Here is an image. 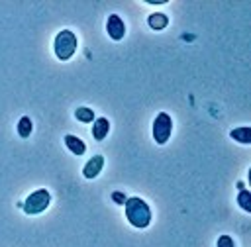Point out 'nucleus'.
Listing matches in <instances>:
<instances>
[{
	"instance_id": "obj_10",
	"label": "nucleus",
	"mask_w": 251,
	"mask_h": 247,
	"mask_svg": "<svg viewBox=\"0 0 251 247\" xmlns=\"http://www.w3.org/2000/svg\"><path fill=\"white\" fill-rule=\"evenodd\" d=\"M16 131H18L20 137H29L31 131H33V122H31V118H29V116H22L20 122H18V125H16Z\"/></svg>"
},
{
	"instance_id": "obj_14",
	"label": "nucleus",
	"mask_w": 251,
	"mask_h": 247,
	"mask_svg": "<svg viewBox=\"0 0 251 247\" xmlns=\"http://www.w3.org/2000/svg\"><path fill=\"white\" fill-rule=\"evenodd\" d=\"M218 247H235V243L229 235H220L218 237Z\"/></svg>"
},
{
	"instance_id": "obj_3",
	"label": "nucleus",
	"mask_w": 251,
	"mask_h": 247,
	"mask_svg": "<svg viewBox=\"0 0 251 247\" xmlns=\"http://www.w3.org/2000/svg\"><path fill=\"white\" fill-rule=\"evenodd\" d=\"M49 204H51V194H49L45 188H39V190L31 192V194L24 200L22 208H24V212H25L27 216H35V214H41L43 210H47Z\"/></svg>"
},
{
	"instance_id": "obj_8",
	"label": "nucleus",
	"mask_w": 251,
	"mask_h": 247,
	"mask_svg": "<svg viewBox=\"0 0 251 247\" xmlns=\"http://www.w3.org/2000/svg\"><path fill=\"white\" fill-rule=\"evenodd\" d=\"M108 131H110V122H108V118H104V116L94 118V122H92V137H94L96 141H102V139L108 135Z\"/></svg>"
},
{
	"instance_id": "obj_9",
	"label": "nucleus",
	"mask_w": 251,
	"mask_h": 247,
	"mask_svg": "<svg viewBox=\"0 0 251 247\" xmlns=\"http://www.w3.org/2000/svg\"><path fill=\"white\" fill-rule=\"evenodd\" d=\"M147 24H149L151 29L161 31V29H165V27L169 25V18H167V14H163V12H153V14L147 18Z\"/></svg>"
},
{
	"instance_id": "obj_13",
	"label": "nucleus",
	"mask_w": 251,
	"mask_h": 247,
	"mask_svg": "<svg viewBox=\"0 0 251 247\" xmlns=\"http://www.w3.org/2000/svg\"><path fill=\"white\" fill-rule=\"evenodd\" d=\"M237 204H239V208L243 212H251V192L241 188L239 194H237Z\"/></svg>"
},
{
	"instance_id": "obj_1",
	"label": "nucleus",
	"mask_w": 251,
	"mask_h": 247,
	"mask_svg": "<svg viewBox=\"0 0 251 247\" xmlns=\"http://www.w3.org/2000/svg\"><path fill=\"white\" fill-rule=\"evenodd\" d=\"M126 220L137 227V229H145L151 223V208L149 204L139 198V196H131L126 200Z\"/></svg>"
},
{
	"instance_id": "obj_12",
	"label": "nucleus",
	"mask_w": 251,
	"mask_h": 247,
	"mask_svg": "<svg viewBox=\"0 0 251 247\" xmlns=\"http://www.w3.org/2000/svg\"><path fill=\"white\" fill-rule=\"evenodd\" d=\"M75 118L82 124H90V122H94V112L88 106H80V108L75 110Z\"/></svg>"
},
{
	"instance_id": "obj_5",
	"label": "nucleus",
	"mask_w": 251,
	"mask_h": 247,
	"mask_svg": "<svg viewBox=\"0 0 251 247\" xmlns=\"http://www.w3.org/2000/svg\"><path fill=\"white\" fill-rule=\"evenodd\" d=\"M106 33L114 41L124 39V35H126V24H124V20L118 14H110L108 16V20H106Z\"/></svg>"
},
{
	"instance_id": "obj_7",
	"label": "nucleus",
	"mask_w": 251,
	"mask_h": 247,
	"mask_svg": "<svg viewBox=\"0 0 251 247\" xmlns=\"http://www.w3.org/2000/svg\"><path fill=\"white\" fill-rule=\"evenodd\" d=\"M63 141H65V147L73 153V155H84L86 153V143L80 139V137H76V135H73V133H67L65 137H63Z\"/></svg>"
},
{
	"instance_id": "obj_6",
	"label": "nucleus",
	"mask_w": 251,
	"mask_h": 247,
	"mask_svg": "<svg viewBox=\"0 0 251 247\" xmlns=\"http://www.w3.org/2000/svg\"><path fill=\"white\" fill-rule=\"evenodd\" d=\"M102 167H104V157H102V155H94V157L84 165V169H82V176L88 178V180H92V178H96V176L100 174Z\"/></svg>"
},
{
	"instance_id": "obj_4",
	"label": "nucleus",
	"mask_w": 251,
	"mask_h": 247,
	"mask_svg": "<svg viewBox=\"0 0 251 247\" xmlns=\"http://www.w3.org/2000/svg\"><path fill=\"white\" fill-rule=\"evenodd\" d=\"M173 133V120L167 112H159L153 120V139L157 145H165Z\"/></svg>"
},
{
	"instance_id": "obj_2",
	"label": "nucleus",
	"mask_w": 251,
	"mask_h": 247,
	"mask_svg": "<svg viewBox=\"0 0 251 247\" xmlns=\"http://www.w3.org/2000/svg\"><path fill=\"white\" fill-rule=\"evenodd\" d=\"M76 47H78V41H76V35H75L71 29H61V31L55 35L53 49H55L57 59L69 61V59L75 55Z\"/></svg>"
},
{
	"instance_id": "obj_15",
	"label": "nucleus",
	"mask_w": 251,
	"mask_h": 247,
	"mask_svg": "<svg viewBox=\"0 0 251 247\" xmlns=\"http://www.w3.org/2000/svg\"><path fill=\"white\" fill-rule=\"evenodd\" d=\"M112 198H114L118 204H126V200H127V198H126L122 192H112Z\"/></svg>"
},
{
	"instance_id": "obj_11",
	"label": "nucleus",
	"mask_w": 251,
	"mask_h": 247,
	"mask_svg": "<svg viewBox=\"0 0 251 247\" xmlns=\"http://www.w3.org/2000/svg\"><path fill=\"white\" fill-rule=\"evenodd\" d=\"M229 137L233 141H239V143H251V129L249 127H235L229 131Z\"/></svg>"
}]
</instances>
